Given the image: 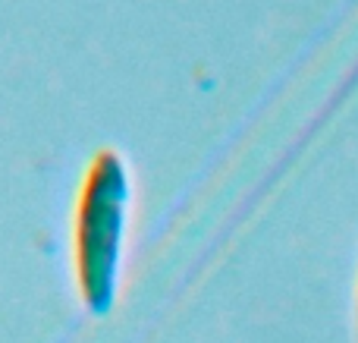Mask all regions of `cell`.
<instances>
[{
	"label": "cell",
	"instance_id": "cell-1",
	"mask_svg": "<svg viewBox=\"0 0 358 343\" xmlns=\"http://www.w3.org/2000/svg\"><path fill=\"white\" fill-rule=\"evenodd\" d=\"M132 214V170L117 148H98L82 170L73 202L69 255L79 296L92 312H107L123 277Z\"/></svg>",
	"mask_w": 358,
	"mask_h": 343
}]
</instances>
